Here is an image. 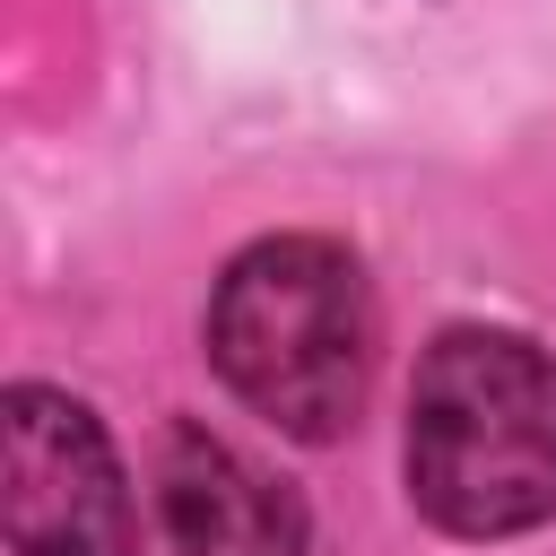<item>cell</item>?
Returning a JSON list of instances; mask_svg holds the SVG:
<instances>
[{"mask_svg":"<svg viewBox=\"0 0 556 556\" xmlns=\"http://www.w3.org/2000/svg\"><path fill=\"white\" fill-rule=\"evenodd\" d=\"M408 486L460 539L556 513V365L513 330H443L408 391Z\"/></svg>","mask_w":556,"mask_h":556,"instance_id":"6da1fadb","label":"cell"},{"mask_svg":"<svg viewBox=\"0 0 556 556\" xmlns=\"http://www.w3.org/2000/svg\"><path fill=\"white\" fill-rule=\"evenodd\" d=\"M208 356L243 408H261L295 443H330L356 426L374 374V295L365 269L321 235L252 243L208 304Z\"/></svg>","mask_w":556,"mask_h":556,"instance_id":"7a4b0ae2","label":"cell"},{"mask_svg":"<svg viewBox=\"0 0 556 556\" xmlns=\"http://www.w3.org/2000/svg\"><path fill=\"white\" fill-rule=\"evenodd\" d=\"M165 530L182 556H304V504L208 426H174L156 460Z\"/></svg>","mask_w":556,"mask_h":556,"instance_id":"277c9868","label":"cell"},{"mask_svg":"<svg viewBox=\"0 0 556 556\" xmlns=\"http://www.w3.org/2000/svg\"><path fill=\"white\" fill-rule=\"evenodd\" d=\"M0 452H9V547L17 556H139L122 460L78 400L17 382L0 417Z\"/></svg>","mask_w":556,"mask_h":556,"instance_id":"3957f363","label":"cell"}]
</instances>
